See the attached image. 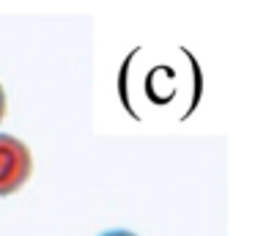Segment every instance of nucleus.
Returning a JSON list of instances; mask_svg holds the SVG:
<instances>
[{"label": "nucleus", "instance_id": "nucleus-1", "mask_svg": "<svg viewBox=\"0 0 255 236\" xmlns=\"http://www.w3.org/2000/svg\"><path fill=\"white\" fill-rule=\"evenodd\" d=\"M33 170L30 148L19 137L0 132V198L22 190Z\"/></svg>", "mask_w": 255, "mask_h": 236}, {"label": "nucleus", "instance_id": "nucleus-2", "mask_svg": "<svg viewBox=\"0 0 255 236\" xmlns=\"http://www.w3.org/2000/svg\"><path fill=\"white\" fill-rule=\"evenodd\" d=\"M6 115V93H3V85H0V121Z\"/></svg>", "mask_w": 255, "mask_h": 236}, {"label": "nucleus", "instance_id": "nucleus-3", "mask_svg": "<svg viewBox=\"0 0 255 236\" xmlns=\"http://www.w3.org/2000/svg\"><path fill=\"white\" fill-rule=\"evenodd\" d=\"M102 236H137V234H132V231H107Z\"/></svg>", "mask_w": 255, "mask_h": 236}]
</instances>
